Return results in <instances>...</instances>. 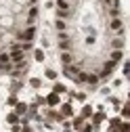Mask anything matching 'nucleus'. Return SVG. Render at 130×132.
<instances>
[{"label":"nucleus","instance_id":"20","mask_svg":"<svg viewBox=\"0 0 130 132\" xmlns=\"http://www.w3.org/2000/svg\"><path fill=\"white\" fill-rule=\"evenodd\" d=\"M44 76H46L48 80H57V71H55V69H46V71H44Z\"/></svg>","mask_w":130,"mask_h":132},{"label":"nucleus","instance_id":"24","mask_svg":"<svg viewBox=\"0 0 130 132\" xmlns=\"http://www.w3.org/2000/svg\"><path fill=\"white\" fill-rule=\"evenodd\" d=\"M120 122H122L120 118H111V120H109V126H113V128H118V126H120Z\"/></svg>","mask_w":130,"mask_h":132},{"label":"nucleus","instance_id":"8","mask_svg":"<svg viewBox=\"0 0 130 132\" xmlns=\"http://www.w3.org/2000/svg\"><path fill=\"white\" fill-rule=\"evenodd\" d=\"M122 57H124V53H122V51H113V53H111V57H109V61H113V63L118 65V63L122 61Z\"/></svg>","mask_w":130,"mask_h":132},{"label":"nucleus","instance_id":"31","mask_svg":"<svg viewBox=\"0 0 130 132\" xmlns=\"http://www.w3.org/2000/svg\"><path fill=\"white\" fill-rule=\"evenodd\" d=\"M29 2H31V4H36V0H29Z\"/></svg>","mask_w":130,"mask_h":132},{"label":"nucleus","instance_id":"30","mask_svg":"<svg viewBox=\"0 0 130 132\" xmlns=\"http://www.w3.org/2000/svg\"><path fill=\"white\" fill-rule=\"evenodd\" d=\"M107 132H120V130H118V128H113V126H109V130H107Z\"/></svg>","mask_w":130,"mask_h":132},{"label":"nucleus","instance_id":"6","mask_svg":"<svg viewBox=\"0 0 130 132\" xmlns=\"http://www.w3.org/2000/svg\"><path fill=\"white\" fill-rule=\"evenodd\" d=\"M61 63H63V65L74 63V57H71V53H69V51H61Z\"/></svg>","mask_w":130,"mask_h":132},{"label":"nucleus","instance_id":"15","mask_svg":"<svg viewBox=\"0 0 130 132\" xmlns=\"http://www.w3.org/2000/svg\"><path fill=\"white\" fill-rule=\"evenodd\" d=\"M29 86L38 90V88L42 86V80H40V78H29Z\"/></svg>","mask_w":130,"mask_h":132},{"label":"nucleus","instance_id":"18","mask_svg":"<svg viewBox=\"0 0 130 132\" xmlns=\"http://www.w3.org/2000/svg\"><path fill=\"white\" fill-rule=\"evenodd\" d=\"M71 96H74V98H78L80 103H84V101H86V94H84V92H71Z\"/></svg>","mask_w":130,"mask_h":132},{"label":"nucleus","instance_id":"17","mask_svg":"<svg viewBox=\"0 0 130 132\" xmlns=\"http://www.w3.org/2000/svg\"><path fill=\"white\" fill-rule=\"evenodd\" d=\"M122 48H124V40H122V38L113 40V51H122Z\"/></svg>","mask_w":130,"mask_h":132},{"label":"nucleus","instance_id":"13","mask_svg":"<svg viewBox=\"0 0 130 132\" xmlns=\"http://www.w3.org/2000/svg\"><path fill=\"white\" fill-rule=\"evenodd\" d=\"M46 115H48V118H51V120H55V122H63V115H61V113H57V111H53V109L48 111Z\"/></svg>","mask_w":130,"mask_h":132},{"label":"nucleus","instance_id":"4","mask_svg":"<svg viewBox=\"0 0 130 132\" xmlns=\"http://www.w3.org/2000/svg\"><path fill=\"white\" fill-rule=\"evenodd\" d=\"M61 115H63V118H74V107H71V103H63V105H61Z\"/></svg>","mask_w":130,"mask_h":132},{"label":"nucleus","instance_id":"19","mask_svg":"<svg viewBox=\"0 0 130 132\" xmlns=\"http://www.w3.org/2000/svg\"><path fill=\"white\" fill-rule=\"evenodd\" d=\"M55 25H57V31H65V27H67L63 19H57V21H55Z\"/></svg>","mask_w":130,"mask_h":132},{"label":"nucleus","instance_id":"12","mask_svg":"<svg viewBox=\"0 0 130 132\" xmlns=\"http://www.w3.org/2000/svg\"><path fill=\"white\" fill-rule=\"evenodd\" d=\"M82 124H84V118H82V115H78V118H74V122H71L74 130H80V128H82Z\"/></svg>","mask_w":130,"mask_h":132},{"label":"nucleus","instance_id":"28","mask_svg":"<svg viewBox=\"0 0 130 132\" xmlns=\"http://www.w3.org/2000/svg\"><path fill=\"white\" fill-rule=\"evenodd\" d=\"M36 105H46V103H44V96H38V98H36Z\"/></svg>","mask_w":130,"mask_h":132},{"label":"nucleus","instance_id":"7","mask_svg":"<svg viewBox=\"0 0 130 132\" xmlns=\"http://www.w3.org/2000/svg\"><path fill=\"white\" fill-rule=\"evenodd\" d=\"M53 92H57V94H65V92H67V86L61 84V82H55V84H53Z\"/></svg>","mask_w":130,"mask_h":132},{"label":"nucleus","instance_id":"10","mask_svg":"<svg viewBox=\"0 0 130 132\" xmlns=\"http://www.w3.org/2000/svg\"><path fill=\"white\" fill-rule=\"evenodd\" d=\"M6 124H19V115L15 113V111H11V113L6 115Z\"/></svg>","mask_w":130,"mask_h":132},{"label":"nucleus","instance_id":"16","mask_svg":"<svg viewBox=\"0 0 130 132\" xmlns=\"http://www.w3.org/2000/svg\"><path fill=\"white\" fill-rule=\"evenodd\" d=\"M17 101H19V98L15 96V92H13V94L6 98V105H9V107H15V105H17Z\"/></svg>","mask_w":130,"mask_h":132},{"label":"nucleus","instance_id":"27","mask_svg":"<svg viewBox=\"0 0 130 132\" xmlns=\"http://www.w3.org/2000/svg\"><path fill=\"white\" fill-rule=\"evenodd\" d=\"M21 132H34V130L29 128V124H23V126H21Z\"/></svg>","mask_w":130,"mask_h":132},{"label":"nucleus","instance_id":"21","mask_svg":"<svg viewBox=\"0 0 130 132\" xmlns=\"http://www.w3.org/2000/svg\"><path fill=\"white\" fill-rule=\"evenodd\" d=\"M118 130H120V132H128V130H130V124H128V122H120Z\"/></svg>","mask_w":130,"mask_h":132},{"label":"nucleus","instance_id":"29","mask_svg":"<svg viewBox=\"0 0 130 132\" xmlns=\"http://www.w3.org/2000/svg\"><path fill=\"white\" fill-rule=\"evenodd\" d=\"M128 73H130V65H128V63H124V76H128Z\"/></svg>","mask_w":130,"mask_h":132},{"label":"nucleus","instance_id":"2","mask_svg":"<svg viewBox=\"0 0 130 132\" xmlns=\"http://www.w3.org/2000/svg\"><path fill=\"white\" fill-rule=\"evenodd\" d=\"M9 55H11V63H19V61H25L27 53H23V51H9Z\"/></svg>","mask_w":130,"mask_h":132},{"label":"nucleus","instance_id":"9","mask_svg":"<svg viewBox=\"0 0 130 132\" xmlns=\"http://www.w3.org/2000/svg\"><path fill=\"white\" fill-rule=\"evenodd\" d=\"M92 113H94V111H92V107H90V105H84V107H82V113H80V115H82L84 120H88Z\"/></svg>","mask_w":130,"mask_h":132},{"label":"nucleus","instance_id":"22","mask_svg":"<svg viewBox=\"0 0 130 132\" xmlns=\"http://www.w3.org/2000/svg\"><path fill=\"white\" fill-rule=\"evenodd\" d=\"M0 63H11V55L9 53H0Z\"/></svg>","mask_w":130,"mask_h":132},{"label":"nucleus","instance_id":"14","mask_svg":"<svg viewBox=\"0 0 130 132\" xmlns=\"http://www.w3.org/2000/svg\"><path fill=\"white\" fill-rule=\"evenodd\" d=\"M57 11H69V2L67 0H57Z\"/></svg>","mask_w":130,"mask_h":132},{"label":"nucleus","instance_id":"11","mask_svg":"<svg viewBox=\"0 0 130 132\" xmlns=\"http://www.w3.org/2000/svg\"><path fill=\"white\" fill-rule=\"evenodd\" d=\"M34 59H36L38 63H42V61L46 59V55H44V51H42V48H36V51H34Z\"/></svg>","mask_w":130,"mask_h":132},{"label":"nucleus","instance_id":"23","mask_svg":"<svg viewBox=\"0 0 130 132\" xmlns=\"http://www.w3.org/2000/svg\"><path fill=\"white\" fill-rule=\"evenodd\" d=\"M94 128H92V124H82V128H80L78 132H92Z\"/></svg>","mask_w":130,"mask_h":132},{"label":"nucleus","instance_id":"26","mask_svg":"<svg viewBox=\"0 0 130 132\" xmlns=\"http://www.w3.org/2000/svg\"><path fill=\"white\" fill-rule=\"evenodd\" d=\"M11 130L13 132H21V124H11Z\"/></svg>","mask_w":130,"mask_h":132},{"label":"nucleus","instance_id":"5","mask_svg":"<svg viewBox=\"0 0 130 132\" xmlns=\"http://www.w3.org/2000/svg\"><path fill=\"white\" fill-rule=\"evenodd\" d=\"M15 113H17L19 118H21V115H25V113H27V103L17 101V105H15Z\"/></svg>","mask_w":130,"mask_h":132},{"label":"nucleus","instance_id":"32","mask_svg":"<svg viewBox=\"0 0 130 132\" xmlns=\"http://www.w3.org/2000/svg\"><path fill=\"white\" fill-rule=\"evenodd\" d=\"M67 2H69V0H67Z\"/></svg>","mask_w":130,"mask_h":132},{"label":"nucleus","instance_id":"25","mask_svg":"<svg viewBox=\"0 0 130 132\" xmlns=\"http://www.w3.org/2000/svg\"><path fill=\"white\" fill-rule=\"evenodd\" d=\"M128 115H130V107L124 105V107H122V118H128Z\"/></svg>","mask_w":130,"mask_h":132},{"label":"nucleus","instance_id":"1","mask_svg":"<svg viewBox=\"0 0 130 132\" xmlns=\"http://www.w3.org/2000/svg\"><path fill=\"white\" fill-rule=\"evenodd\" d=\"M44 103H46L48 107H59V105H61V94H57V92L46 94V96H44Z\"/></svg>","mask_w":130,"mask_h":132},{"label":"nucleus","instance_id":"3","mask_svg":"<svg viewBox=\"0 0 130 132\" xmlns=\"http://www.w3.org/2000/svg\"><path fill=\"white\" fill-rule=\"evenodd\" d=\"M90 118H92V128H94V130H99L101 122L105 120V113H103V111H99V113H92Z\"/></svg>","mask_w":130,"mask_h":132}]
</instances>
